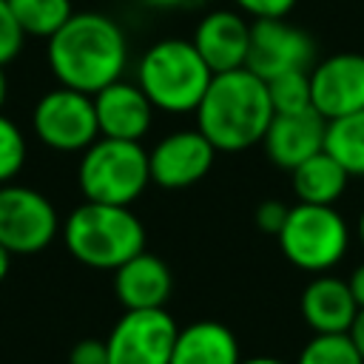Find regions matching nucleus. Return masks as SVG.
I'll return each instance as SVG.
<instances>
[{
  "instance_id": "obj_5",
  "label": "nucleus",
  "mask_w": 364,
  "mask_h": 364,
  "mask_svg": "<svg viewBox=\"0 0 364 364\" xmlns=\"http://www.w3.org/2000/svg\"><path fill=\"white\" fill-rule=\"evenodd\" d=\"M80 191L88 202L128 205L142 196L151 182L148 151L131 139L97 136L80 159Z\"/></svg>"
},
{
  "instance_id": "obj_3",
  "label": "nucleus",
  "mask_w": 364,
  "mask_h": 364,
  "mask_svg": "<svg viewBox=\"0 0 364 364\" xmlns=\"http://www.w3.org/2000/svg\"><path fill=\"white\" fill-rule=\"evenodd\" d=\"M68 253L85 267L117 270L122 262L145 250V228L128 205L82 202L63 225Z\"/></svg>"
},
{
  "instance_id": "obj_9",
  "label": "nucleus",
  "mask_w": 364,
  "mask_h": 364,
  "mask_svg": "<svg viewBox=\"0 0 364 364\" xmlns=\"http://www.w3.org/2000/svg\"><path fill=\"white\" fill-rule=\"evenodd\" d=\"M176 333L179 327L165 307L125 310L105 338L108 364H168Z\"/></svg>"
},
{
  "instance_id": "obj_2",
  "label": "nucleus",
  "mask_w": 364,
  "mask_h": 364,
  "mask_svg": "<svg viewBox=\"0 0 364 364\" xmlns=\"http://www.w3.org/2000/svg\"><path fill=\"white\" fill-rule=\"evenodd\" d=\"M193 114L196 128L216 151L239 154L262 142L273 119V102L262 77L250 68H233L213 74Z\"/></svg>"
},
{
  "instance_id": "obj_8",
  "label": "nucleus",
  "mask_w": 364,
  "mask_h": 364,
  "mask_svg": "<svg viewBox=\"0 0 364 364\" xmlns=\"http://www.w3.org/2000/svg\"><path fill=\"white\" fill-rule=\"evenodd\" d=\"M57 230L60 216L46 193L26 185H0V245L9 253H40Z\"/></svg>"
},
{
  "instance_id": "obj_28",
  "label": "nucleus",
  "mask_w": 364,
  "mask_h": 364,
  "mask_svg": "<svg viewBox=\"0 0 364 364\" xmlns=\"http://www.w3.org/2000/svg\"><path fill=\"white\" fill-rule=\"evenodd\" d=\"M284 216H287V205L276 202V199H267L256 208V225L264 230V233H279L282 225H284Z\"/></svg>"
},
{
  "instance_id": "obj_12",
  "label": "nucleus",
  "mask_w": 364,
  "mask_h": 364,
  "mask_svg": "<svg viewBox=\"0 0 364 364\" xmlns=\"http://www.w3.org/2000/svg\"><path fill=\"white\" fill-rule=\"evenodd\" d=\"M213 156L216 148L199 128L173 131L148 151L151 182L159 188H188L210 171Z\"/></svg>"
},
{
  "instance_id": "obj_25",
  "label": "nucleus",
  "mask_w": 364,
  "mask_h": 364,
  "mask_svg": "<svg viewBox=\"0 0 364 364\" xmlns=\"http://www.w3.org/2000/svg\"><path fill=\"white\" fill-rule=\"evenodd\" d=\"M23 40H26V34H23L9 0H0V65H9L20 54Z\"/></svg>"
},
{
  "instance_id": "obj_11",
  "label": "nucleus",
  "mask_w": 364,
  "mask_h": 364,
  "mask_svg": "<svg viewBox=\"0 0 364 364\" xmlns=\"http://www.w3.org/2000/svg\"><path fill=\"white\" fill-rule=\"evenodd\" d=\"M310 105L324 119L361 111L364 108V54L341 51L313 63Z\"/></svg>"
},
{
  "instance_id": "obj_6",
  "label": "nucleus",
  "mask_w": 364,
  "mask_h": 364,
  "mask_svg": "<svg viewBox=\"0 0 364 364\" xmlns=\"http://www.w3.org/2000/svg\"><path fill=\"white\" fill-rule=\"evenodd\" d=\"M284 259L307 273H327L350 247V228L333 205L299 202L287 208L284 225L276 233Z\"/></svg>"
},
{
  "instance_id": "obj_19",
  "label": "nucleus",
  "mask_w": 364,
  "mask_h": 364,
  "mask_svg": "<svg viewBox=\"0 0 364 364\" xmlns=\"http://www.w3.org/2000/svg\"><path fill=\"white\" fill-rule=\"evenodd\" d=\"M290 173L299 202H310V205H336L350 182V173L324 148L307 156L304 162H299Z\"/></svg>"
},
{
  "instance_id": "obj_16",
  "label": "nucleus",
  "mask_w": 364,
  "mask_h": 364,
  "mask_svg": "<svg viewBox=\"0 0 364 364\" xmlns=\"http://www.w3.org/2000/svg\"><path fill=\"white\" fill-rule=\"evenodd\" d=\"M171 287L173 279L168 264L148 250H139L114 270V293L125 310L162 307L171 296Z\"/></svg>"
},
{
  "instance_id": "obj_22",
  "label": "nucleus",
  "mask_w": 364,
  "mask_h": 364,
  "mask_svg": "<svg viewBox=\"0 0 364 364\" xmlns=\"http://www.w3.org/2000/svg\"><path fill=\"white\" fill-rule=\"evenodd\" d=\"M296 364H364L350 333H313Z\"/></svg>"
},
{
  "instance_id": "obj_26",
  "label": "nucleus",
  "mask_w": 364,
  "mask_h": 364,
  "mask_svg": "<svg viewBox=\"0 0 364 364\" xmlns=\"http://www.w3.org/2000/svg\"><path fill=\"white\" fill-rule=\"evenodd\" d=\"M233 6L253 20H273V17H287L296 0H233Z\"/></svg>"
},
{
  "instance_id": "obj_7",
  "label": "nucleus",
  "mask_w": 364,
  "mask_h": 364,
  "mask_svg": "<svg viewBox=\"0 0 364 364\" xmlns=\"http://www.w3.org/2000/svg\"><path fill=\"white\" fill-rule=\"evenodd\" d=\"M31 128L46 148L60 154L85 151L100 136L91 94L68 85H60L37 100L31 111Z\"/></svg>"
},
{
  "instance_id": "obj_35",
  "label": "nucleus",
  "mask_w": 364,
  "mask_h": 364,
  "mask_svg": "<svg viewBox=\"0 0 364 364\" xmlns=\"http://www.w3.org/2000/svg\"><path fill=\"white\" fill-rule=\"evenodd\" d=\"M355 230H358V239H361V245H364V208H361V213H358V225H355Z\"/></svg>"
},
{
  "instance_id": "obj_27",
  "label": "nucleus",
  "mask_w": 364,
  "mask_h": 364,
  "mask_svg": "<svg viewBox=\"0 0 364 364\" xmlns=\"http://www.w3.org/2000/svg\"><path fill=\"white\" fill-rule=\"evenodd\" d=\"M68 364H108V347L100 338H85L68 353Z\"/></svg>"
},
{
  "instance_id": "obj_31",
  "label": "nucleus",
  "mask_w": 364,
  "mask_h": 364,
  "mask_svg": "<svg viewBox=\"0 0 364 364\" xmlns=\"http://www.w3.org/2000/svg\"><path fill=\"white\" fill-rule=\"evenodd\" d=\"M239 364H287V361L273 358V355H253V358H242Z\"/></svg>"
},
{
  "instance_id": "obj_30",
  "label": "nucleus",
  "mask_w": 364,
  "mask_h": 364,
  "mask_svg": "<svg viewBox=\"0 0 364 364\" xmlns=\"http://www.w3.org/2000/svg\"><path fill=\"white\" fill-rule=\"evenodd\" d=\"M350 338H353V344L358 347V353H361V358H364V307L358 310V316H355V321H353V327H350Z\"/></svg>"
},
{
  "instance_id": "obj_21",
  "label": "nucleus",
  "mask_w": 364,
  "mask_h": 364,
  "mask_svg": "<svg viewBox=\"0 0 364 364\" xmlns=\"http://www.w3.org/2000/svg\"><path fill=\"white\" fill-rule=\"evenodd\" d=\"M26 37L48 40L71 14V0H9Z\"/></svg>"
},
{
  "instance_id": "obj_4",
  "label": "nucleus",
  "mask_w": 364,
  "mask_h": 364,
  "mask_svg": "<svg viewBox=\"0 0 364 364\" xmlns=\"http://www.w3.org/2000/svg\"><path fill=\"white\" fill-rule=\"evenodd\" d=\"M213 71L199 57L191 40L168 37L154 43L136 65V85L145 91L156 111L191 114L196 111Z\"/></svg>"
},
{
  "instance_id": "obj_13",
  "label": "nucleus",
  "mask_w": 364,
  "mask_h": 364,
  "mask_svg": "<svg viewBox=\"0 0 364 364\" xmlns=\"http://www.w3.org/2000/svg\"><path fill=\"white\" fill-rule=\"evenodd\" d=\"M91 100H94L100 136H111V139L139 142L148 134L156 111L145 97V91L136 82H128L122 77L108 82L97 94H91Z\"/></svg>"
},
{
  "instance_id": "obj_32",
  "label": "nucleus",
  "mask_w": 364,
  "mask_h": 364,
  "mask_svg": "<svg viewBox=\"0 0 364 364\" xmlns=\"http://www.w3.org/2000/svg\"><path fill=\"white\" fill-rule=\"evenodd\" d=\"M145 6H151V9H176V6H182L185 0H142Z\"/></svg>"
},
{
  "instance_id": "obj_34",
  "label": "nucleus",
  "mask_w": 364,
  "mask_h": 364,
  "mask_svg": "<svg viewBox=\"0 0 364 364\" xmlns=\"http://www.w3.org/2000/svg\"><path fill=\"white\" fill-rule=\"evenodd\" d=\"M6 94H9V82H6V71H3V65H0V111H3Z\"/></svg>"
},
{
  "instance_id": "obj_1",
  "label": "nucleus",
  "mask_w": 364,
  "mask_h": 364,
  "mask_svg": "<svg viewBox=\"0 0 364 364\" xmlns=\"http://www.w3.org/2000/svg\"><path fill=\"white\" fill-rule=\"evenodd\" d=\"M128 65V40L102 11H74L48 37V68L60 85L97 94Z\"/></svg>"
},
{
  "instance_id": "obj_23",
  "label": "nucleus",
  "mask_w": 364,
  "mask_h": 364,
  "mask_svg": "<svg viewBox=\"0 0 364 364\" xmlns=\"http://www.w3.org/2000/svg\"><path fill=\"white\" fill-rule=\"evenodd\" d=\"M264 82H267V94L273 102V114L313 108L310 105V71H287Z\"/></svg>"
},
{
  "instance_id": "obj_20",
  "label": "nucleus",
  "mask_w": 364,
  "mask_h": 364,
  "mask_svg": "<svg viewBox=\"0 0 364 364\" xmlns=\"http://www.w3.org/2000/svg\"><path fill=\"white\" fill-rule=\"evenodd\" d=\"M324 151L338 159L350 176H364V108L327 119Z\"/></svg>"
},
{
  "instance_id": "obj_18",
  "label": "nucleus",
  "mask_w": 364,
  "mask_h": 364,
  "mask_svg": "<svg viewBox=\"0 0 364 364\" xmlns=\"http://www.w3.org/2000/svg\"><path fill=\"white\" fill-rule=\"evenodd\" d=\"M239 341L219 321H193L179 327L168 364H239Z\"/></svg>"
},
{
  "instance_id": "obj_17",
  "label": "nucleus",
  "mask_w": 364,
  "mask_h": 364,
  "mask_svg": "<svg viewBox=\"0 0 364 364\" xmlns=\"http://www.w3.org/2000/svg\"><path fill=\"white\" fill-rule=\"evenodd\" d=\"M301 316L313 333H350L358 304L347 279L316 273V279L301 293Z\"/></svg>"
},
{
  "instance_id": "obj_33",
  "label": "nucleus",
  "mask_w": 364,
  "mask_h": 364,
  "mask_svg": "<svg viewBox=\"0 0 364 364\" xmlns=\"http://www.w3.org/2000/svg\"><path fill=\"white\" fill-rule=\"evenodd\" d=\"M9 264H11V253L0 245V282L6 279V273H9Z\"/></svg>"
},
{
  "instance_id": "obj_14",
  "label": "nucleus",
  "mask_w": 364,
  "mask_h": 364,
  "mask_svg": "<svg viewBox=\"0 0 364 364\" xmlns=\"http://www.w3.org/2000/svg\"><path fill=\"white\" fill-rule=\"evenodd\" d=\"M191 43L213 74L245 68L250 48V23L242 11H228V9L208 11L196 23Z\"/></svg>"
},
{
  "instance_id": "obj_15",
  "label": "nucleus",
  "mask_w": 364,
  "mask_h": 364,
  "mask_svg": "<svg viewBox=\"0 0 364 364\" xmlns=\"http://www.w3.org/2000/svg\"><path fill=\"white\" fill-rule=\"evenodd\" d=\"M324 131H327V119L316 108L273 114L262 136V145H264V154L279 168L293 171L299 162H304L307 156L324 148Z\"/></svg>"
},
{
  "instance_id": "obj_29",
  "label": "nucleus",
  "mask_w": 364,
  "mask_h": 364,
  "mask_svg": "<svg viewBox=\"0 0 364 364\" xmlns=\"http://www.w3.org/2000/svg\"><path fill=\"white\" fill-rule=\"evenodd\" d=\"M347 284H350V293H353V299H355V304H358V310H361V307H364V262L350 273Z\"/></svg>"
},
{
  "instance_id": "obj_24",
  "label": "nucleus",
  "mask_w": 364,
  "mask_h": 364,
  "mask_svg": "<svg viewBox=\"0 0 364 364\" xmlns=\"http://www.w3.org/2000/svg\"><path fill=\"white\" fill-rule=\"evenodd\" d=\"M26 162V136L20 125L0 111V185L11 182Z\"/></svg>"
},
{
  "instance_id": "obj_10",
  "label": "nucleus",
  "mask_w": 364,
  "mask_h": 364,
  "mask_svg": "<svg viewBox=\"0 0 364 364\" xmlns=\"http://www.w3.org/2000/svg\"><path fill=\"white\" fill-rule=\"evenodd\" d=\"M316 63V43L310 34L287 17L253 20L250 23V48L245 68L262 80H273L287 71H310Z\"/></svg>"
}]
</instances>
